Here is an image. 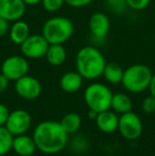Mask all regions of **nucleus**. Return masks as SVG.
I'll use <instances>...</instances> for the list:
<instances>
[{
    "mask_svg": "<svg viewBox=\"0 0 155 156\" xmlns=\"http://www.w3.org/2000/svg\"><path fill=\"white\" fill-rule=\"evenodd\" d=\"M32 137L38 151L45 154H56L66 147L68 134L61 122L47 120L36 125Z\"/></svg>",
    "mask_w": 155,
    "mask_h": 156,
    "instance_id": "f257e3e1",
    "label": "nucleus"
},
{
    "mask_svg": "<svg viewBox=\"0 0 155 156\" xmlns=\"http://www.w3.org/2000/svg\"><path fill=\"white\" fill-rule=\"evenodd\" d=\"M77 71L83 79L96 80L103 74L106 65L103 54L93 46H85L79 50L76 58Z\"/></svg>",
    "mask_w": 155,
    "mask_h": 156,
    "instance_id": "f03ea898",
    "label": "nucleus"
},
{
    "mask_svg": "<svg viewBox=\"0 0 155 156\" xmlns=\"http://www.w3.org/2000/svg\"><path fill=\"white\" fill-rule=\"evenodd\" d=\"M73 23L67 17L55 16L48 19L43 26L41 35L50 45L64 44L73 34Z\"/></svg>",
    "mask_w": 155,
    "mask_h": 156,
    "instance_id": "7ed1b4c3",
    "label": "nucleus"
},
{
    "mask_svg": "<svg viewBox=\"0 0 155 156\" xmlns=\"http://www.w3.org/2000/svg\"><path fill=\"white\" fill-rule=\"evenodd\" d=\"M152 76L153 73L148 66L135 64L123 71L121 83L124 88L131 93H143L149 87Z\"/></svg>",
    "mask_w": 155,
    "mask_h": 156,
    "instance_id": "20e7f679",
    "label": "nucleus"
},
{
    "mask_svg": "<svg viewBox=\"0 0 155 156\" xmlns=\"http://www.w3.org/2000/svg\"><path fill=\"white\" fill-rule=\"evenodd\" d=\"M113 94L106 85L101 83H93L84 93V100L89 109L101 113L111 108Z\"/></svg>",
    "mask_w": 155,
    "mask_h": 156,
    "instance_id": "39448f33",
    "label": "nucleus"
},
{
    "mask_svg": "<svg viewBox=\"0 0 155 156\" xmlns=\"http://www.w3.org/2000/svg\"><path fill=\"white\" fill-rule=\"evenodd\" d=\"M118 131L128 140H135L143 133V122L133 112L121 114L118 122Z\"/></svg>",
    "mask_w": 155,
    "mask_h": 156,
    "instance_id": "423d86ee",
    "label": "nucleus"
},
{
    "mask_svg": "<svg viewBox=\"0 0 155 156\" xmlns=\"http://www.w3.org/2000/svg\"><path fill=\"white\" fill-rule=\"evenodd\" d=\"M29 71V63L25 56L12 55L6 58L1 65V73L10 81H16Z\"/></svg>",
    "mask_w": 155,
    "mask_h": 156,
    "instance_id": "0eeeda50",
    "label": "nucleus"
},
{
    "mask_svg": "<svg viewBox=\"0 0 155 156\" xmlns=\"http://www.w3.org/2000/svg\"><path fill=\"white\" fill-rule=\"evenodd\" d=\"M50 44L41 34L29 35L20 45L21 53L27 58H41L46 55Z\"/></svg>",
    "mask_w": 155,
    "mask_h": 156,
    "instance_id": "6e6552de",
    "label": "nucleus"
},
{
    "mask_svg": "<svg viewBox=\"0 0 155 156\" xmlns=\"http://www.w3.org/2000/svg\"><path fill=\"white\" fill-rule=\"evenodd\" d=\"M32 119L30 114L25 109H15L9 115L4 126L13 136L25 134L31 125Z\"/></svg>",
    "mask_w": 155,
    "mask_h": 156,
    "instance_id": "1a4fd4ad",
    "label": "nucleus"
},
{
    "mask_svg": "<svg viewBox=\"0 0 155 156\" xmlns=\"http://www.w3.org/2000/svg\"><path fill=\"white\" fill-rule=\"evenodd\" d=\"M15 91L25 100H34L41 93V84L36 78L26 74L15 81Z\"/></svg>",
    "mask_w": 155,
    "mask_h": 156,
    "instance_id": "9d476101",
    "label": "nucleus"
},
{
    "mask_svg": "<svg viewBox=\"0 0 155 156\" xmlns=\"http://www.w3.org/2000/svg\"><path fill=\"white\" fill-rule=\"evenodd\" d=\"M25 12L26 4L23 0H0V17L6 20H19Z\"/></svg>",
    "mask_w": 155,
    "mask_h": 156,
    "instance_id": "9b49d317",
    "label": "nucleus"
},
{
    "mask_svg": "<svg viewBox=\"0 0 155 156\" xmlns=\"http://www.w3.org/2000/svg\"><path fill=\"white\" fill-rule=\"evenodd\" d=\"M111 21L105 14L101 12L95 13L89 18V30L97 38H104L110 31Z\"/></svg>",
    "mask_w": 155,
    "mask_h": 156,
    "instance_id": "f8f14e48",
    "label": "nucleus"
},
{
    "mask_svg": "<svg viewBox=\"0 0 155 156\" xmlns=\"http://www.w3.org/2000/svg\"><path fill=\"white\" fill-rule=\"evenodd\" d=\"M12 150L19 156H31L37 149L33 137L21 134L14 136Z\"/></svg>",
    "mask_w": 155,
    "mask_h": 156,
    "instance_id": "ddd939ff",
    "label": "nucleus"
},
{
    "mask_svg": "<svg viewBox=\"0 0 155 156\" xmlns=\"http://www.w3.org/2000/svg\"><path fill=\"white\" fill-rule=\"evenodd\" d=\"M118 122H119V117L110 109L99 113L96 118L98 129L106 134L113 133L118 129Z\"/></svg>",
    "mask_w": 155,
    "mask_h": 156,
    "instance_id": "4468645a",
    "label": "nucleus"
},
{
    "mask_svg": "<svg viewBox=\"0 0 155 156\" xmlns=\"http://www.w3.org/2000/svg\"><path fill=\"white\" fill-rule=\"evenodd\" d=\"M83 84V76L78 71H68L62 76L60 86L65 93L72 94L78 91Z\"/></svg>",
    "mask_w": 155,
    "mask_h": 156,
    "instance_id": "2eb2a0df",
    "label": "nucleus"
},
{
    "mask_svg": "<svg viewBox=\"0 0 155 156\" xmlns=\"http://www.w3.org/2000/svg\"><path fill=\"white\" fill-rule=\"evenodd\" d=\"M30 35V28L26 21L16 20L10 28V38L16 45H21Z\"/></svg>",
    "mask_w": 155,
    "mask_h": 156,
    "instance_id": "dca6fc26",
    "label": "nucleus"
},
{
    "mask_svg": "<svg viewBox=\"0 0 155 156\" xmlns=\"http://www.w3.org/2000/svg\"><path fill=\"white\" fill-rule=\"evenodd\" d=\"M45 56L50 65L61 66L66 61L67 52L63 45H61V44H54V45H49Z\"/></svg>",
    "mask_w": 155,
    "mask_h": 156,
    "instance_id": "f3484780",
    "label": "nucleus"
},
{
    "mask_svg": "<svg viewBox=\"0 0 155 156\" xmlns=\"http://www.w3.org/2000/svg\"><path fill=\"white\" fill-rule=\"evenodd\" d=\"M123 71L124 70L122 69V67L119 64L111 62L106 63L102 76L111 84H118V83H121L122 76H123Z\"/></svg>",
    "mask_w": 155,
    "mask_h": 156,
    "instance_id": "a211bd4d",
    "label": "nucleus"
},
{
    "mask_svg": "<svg viewBox=\"0 0 155 156\" xmlns=\"http://www.w3.org/2000/svg\"><path fill=\"white\" fill-rule=\"evenodd\" d=\"M132 101L125 94L118 93L113 94L111 108H113L115 112L120 114L128 113V112L132 111Z\"/></svg>",
    "mask_w": 155,
    "mask_h": 156,
    "instance_id": "6ab92c4d",
    "label": "nucleus"
},
{
    "mask_svg": "<svg viewBox=\"0 0 155 156\" xmlns=\"http://www.w3.org/2000/svg\"><path fill=\"white\" fill-rule=\"evenodd\" d=\"M82 119L77 113H68L62 118L61 120V125L65 129L67 134H73L80 129Z\"/></svg>",
    "mask_w": 155,
    "mask_h": 156,
    "instance_id": "aec40b11",
    "label": "nucleus"
},
{
    "mask_svg": "<svg viewBox=\"0 0 155 156\" xmlns=\"http://www.w3.org/2000/svg\"><path fill=\"white\" fill-rule=\"evenodd\" d=\"M13 139L14 136L10 133L9 129L4 125L0 126V156L6 155L12 150Z\"/></svg>",
    "mask_w": 155,
    "mask_h": 156,
    "instance_id": "412c9836",
    "label": "nucleus"
},
{
    "mask_svg": "<svg viewBox=\"0 0 155 156\" xmlns=\"http://www.w3.org/2000/svg\"><path fill=\"white\" fill-rule=\"evenodd\" d=\"M65 3V0H41L44 9L47 12H56L58 11Z\"/></svg>",
    "mask_w": 155,
    "mask_h": 156,
    "instance_id": "4be33fe9",
    "label": "nucleus"
},
{
    "mask_svg": "<svg viewBox=\"0 0 155 156\" xmlns=\"http://www.w3.org/2000/svg\"><path fill=\"white\" fill-rule=\"evenodd\" d=\"M124 1L126 5H129V8H131L132 10L141 11L149 5L151 0H124Z\"/></svg>",
    "mask_w": 155,
    "mask_h": 156,
    "instance_id": "5701e85b",
    "label": "nucleus"
},
{
    "mask_svg": "<svg viewBox=\"0 0 155 156\" xmlns=\"http://www.w3.org/2000/svg\"><path fill=\"white\" fill-rule=\"evenodd\" d=\"M141 108L146 113H154L155 112V98L150 94L149 97L145 98L141 102Z\"/></svg>",
    "mask_w": 155,
    "mask_h": 156,
    "instance_id": "b1692460",
    "label": "nucleus"
},
{
    "mask_svg": "<svg viewBox=\"0 0 155 156\" xmlns=\"http://www.w3.org/2000/svg\"><path fill=\"white\" fill-rule=\"evenodd\" d=\"M93 1V0H65V3L72 6V8H83V6L90 4Z\"/></svg>",
    "mask_w": 155,
    "mask_h": 156,
    "instance_id": "393cba45",
    "label": "nucleus"
},
{
    "mask_svg": "<svg viewBox=\"0 0 155 156\" xmlns=\"http://www.w3.org/2000/svg\"><path fill=\"white\" fill-rule=\"evenodd\" d=\"M9 115H10V111L4 104L0 103V126L5 124L6 119H8Z\"/></svg>",
    "mask_w": 155,
    "mask_h": 156,
    "instance_id": "a878e982",
    "label": "nucleus"
},
{
    "mask_svg": "<svg viewBox=\"0 0 155 156\" xmlns=\"http://www.w3.org/2000/svg\"><path fill=\"white\" fill-rule=\"evenodd\" d=\"M10 30V26H9V20L0 17V37L4 36Z\"/></svg>",
    "mask_w": 155,
    "mask_h": 156,
    "instance_id": "bb28decb",
    "label": "nucleus"
},
{
    "mask_svg": "<svg viewBox=\"0 0 155 156\" xmlns=\"http://www.w3.org/2000/svg\"><path fill=\"white\" fill-rule=\"evenodd\" d=\"M9 79L4 74L0 73V93H3L9 86Z\"/></svg>",
    "mask_w": 155,
    "mask_h": 156,
    "instance_id": "cd10ccee",
    "label": "nucleus"
},
{
    "mask_svg": "<svg viewBox=\"0 0 155 156\" xmlns=\"http://www.w3.org/2000/svg\"><path fill=\"white\" fill-rule=\"evenodd\" d=\"M148 88H149V90H150V94L155 98V74L152 76V79H151V81H150V84Z\"/></svg>",
    "mask_w": 155,
    "mask_h": 156,
    "instance_id": "c85d7f7f",
    "label": "nucleus"
},
{
    "mask_svg": "<svg viewBox=\"0 0 155 156\" xmlns=\"http://www.w3.org/2000/svg\"><path fill=\"white\" fill-rule=\"evenodd\" d=\"M26 5H36L38 3H41V0H23Z\"/></svg>",
    "mask_w": 155,
    "mask_h": 156,
    "instance_id": "c756f323",
    "label": "nucleus"
},
{
    "mask_svg": "<svg viewBox=\"0 0 155 156\" xmlns=\"http://www.w3.org/2000/svg\"><path fill=\"white\" fill-rule=\"evenodd\" d=\"M98 114H99V113L93 111V109H89V111H88V118H89V119H91V120H96Z\"/></svg>",
    "mask_w": 155,
    "mask_h": 156,
    "instance_id": "7c9ffc66",
    "label": "nucleus"
},
{
    "mask_svg": "<svg viewBox=\"0 0 155 156\" xmlns=\"http://www.w3.org/2000/svg\"><path fill=\"white\" fill-rule=\"evenodd\" d=\"M154 39H155V33H154Z\"/></svg>",
    "mask_w": 155,
    "mask_h": 156,
    "instance_id": "2f4dec72",
    "label": "nucleus"
},
{
    "mask_svg": "<svg viewBox=\"0 0 155 156\" xmlns=\"http://www.w3.org/2000/svg\"><path fill=\"white\" fill-rule=\"evenodd\" d=\"M154 113H155V112H154Z\"/></svg>",
    "mask_w": 155,
    "mask_h": 156,
    "instance_id": "473e14b6",
    "label": "nucleus"
}]
</instances>
